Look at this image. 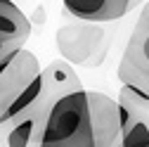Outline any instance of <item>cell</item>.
<instances>
[{
	"mask_svg": "<svg viewBox=\"0 0 149 147\" xmlns=\"http://www.w3.org/2000/svg\"><path fill=\"white\" fill-rule=\"evenodd\" d=\"M38 147H95L85 90H76L54 102L38 131Z\"/></svg>",
	"mask_w": 149,
	"mask_h": 147,
	"instance_id": "1",
	"label": "cell"
},
{
	"mask_svg": "<svg viewBox=\"0 0 149 147\" xmlns=\"http://www.w3.org/2000/svg\"><path fill=\"white\" fill-rule=\"evenodd\" d=\"M57 50L66 64L76 66H100L107 55V33L100 24L69 22L54 33Z\"/></svg>",
	"mask_w": 149,
	"mask_h": 147,
	"instance_id": "2",
	"label": "cell"
},
{
	"mask_svg": "<svg viewBox=\"0 0 149 147\" xmlns=\"http://www.w3.org/2000/svg\"><path fill=\"white\" fill-rule=\"evenodd\" d=\"M38 74H40L38 57L26 48L14 50L5 60V64L0 66V126L10 119V112L17 104L19 95Z\"/></svg>",
	"mask_w": 149,
	"mask_h": 147,
	"instance_id": "3",
	"label": "cell"
},
{
	"mask_svg": "<svg viewBox=\"0 0 149 147\" xmlns=\"http://www.w3.org/2000/svg\"><path fill=\"white\" fill-rule=\"evenodd\" d=\"M149 36V3H144L137 22L133 26V33L125 43L123 57L118 64V78L125 88L135 90V93L149 97V62L142 52L144 38Z\"/></svg>",
	"mask_w": 149,
	"mask_h": 147,
	"instance_id": "4",
	"label": "cell"
},
{
	"mask_svg": "<svg viewBox=\"0 0 149 147\" xmlns=\"http://www.w3.org/2000/svg\"><path fill=\"white\" fill-rule=\"evenodd\" d=\"M90 128L95 147H116L121 140V123H118V104L114 97L100 90H85Z\"/></svg>",
	"mask_w": 149,
	"mask_h": 147,
	"instance_id": "5",
	"label": "cell"
},
{
	"mask_svg": "<svg viewBox=\"0 0 149 147\" xmlns=\"http://www.w3.org/2000/svg\"><path fill=\"white\" fill-rule=\"evenodd\" d=\"M116 102L130 114L128 123L121 128V147H149V97L123 85Z\"/></svg>",
	"mask_w": 149,
	"mask_h": 147,
	"instance_id": "6",
	"label": "cell"
},
{
	"mask_svg": "<svg viewBox=\"0 0 149 147\" xmlns=\"http://www.w3.org/2000/svg\"><path fill=\"white\" fill-rule=\"evenodd\" d=\"M64 10L76 17L78 22L104 24L125 17L133 7H137V0H62Z\"/></svg>",
	"mask_w": 149,
	"mask_h": 147,
	"instance_id": "7",
	"label": "cell"
},
{
	"mask_svg": "<svg viewBox=\"0 0 149 147\" xmlns=\"http://www.w3.org/2000/svg\"><path fill=\"white\" fill-rule=\"evenodd\" d=\"M31 22L14 0H0V48H24Z\"/></svg>",
	"mask_w": 149,
	"mask_h": 147,
	"instance_id": "8",
	"label": "cell"
},
{
	"mask_svg": "<svg viewBox=\"0 0 149 147\" xmlns=\"http://www.w3.org/2000/svg\"><path fill=\"white\" fill-rule=\"evenodd\" d=\"M40 131V123L31 119V116H24L19 119L14 126L7 128V147H29L31 140L38 135Z\"/></svg>",
	"mask_w": 149,
	"mask_h": 147,
	"instance_id": "9",
	"label": "cell"
},
{
	"mask_svg": "<svg viewBox=\"0 0 149 147\" xmlns=\"http://www.w3.org/2000/svg\"><path fill=\"white\" fill-rule=\"evenodd\" d=\"M142 52H144V57H147V62H149V36L144 38V45H142Z\"/></svg>",
	"mask_w": 149,
	"mask_h": 147,
	"instance_id": "10",
	"label": "cell"
},
{
	"mask_svg": "<svg viewBox=\"0 0 149 147\" xmlns=\"http://www.w3.org/2000/svg\"><path fill=\"white\" fill-rule=\"evenodd\" d=\"M5 50H19V48H0V55H3Z\"/></svg>",
	"mask_w": 149,
	"mask_h": 147,
	"instance_id": "11",
	"label": "cell"
},
{
	"mask_svg": "<svg viewBox=\"0 0 149 147\" xmlns=\"http://www.w3.org/2000/svg\"><path fill=\"white\" fill-rule=\"evenodd\" d=\"M116 147H121V142H118V145H116Z\"/></svg>",
	"mask_w": 149,
	"mask_h": 147,
	"instance_id": "12",
	"label": "cell"
},
{
	"mask_svg": "<svg viewBox=\"0 0 149 147\" xmlns=\"http://www.w3.org/2000/svg\"><path fill=\"white\" fill-rule=\"evenodd\" d=\"M137 3H142V0H137Z\"/></svg>",
	"mask_w": 149,
	"mask_h": 147,
	"instance_id": "13",
	"label": "cell"
},
{
	"mask_svg": "<svg viewBox=\"0 0 149 147\" xmlns=\"http://www.w3.org/2000/svg\"><path fill=\"white\" fill-rule=\"evenodd\" d=\"M0 147H3V145H0Z\"/></svg>",
	"mask_w": 149,
	"mask_h": 147,
	"instance_id": "14",
	"label": "cell"
}]
</instances>
